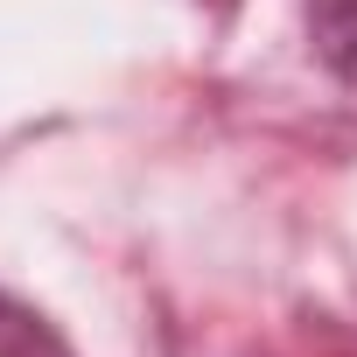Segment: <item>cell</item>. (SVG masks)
<instances>
[{"instance_id":"cell-1","label":"cell","mask_w":357,"mask_h":357,"mask_svg":"<svg viewBox=\"0 0 357 357\" xmlns=\"http://www.w3.org/2000/svg\"><path fill=\"white\" fill-rule=\"evenodd\" d=\"M308 43L357 91V0H308Z\"/></svg>"},{"instance_id":"cell-2","label":"cell","mask_w":357,"mask_h":357,"mask_svg":"<svg viewBox=\"0 0 357 357\" xmlns=\"http://www.w3.org/2000/svg\"><path fill=\"white\" fill-rule=\"evenodd\" d=\"M0 357H70V343L36 308H22L15 294H0Z\"/></svg>"}]
</instances>
